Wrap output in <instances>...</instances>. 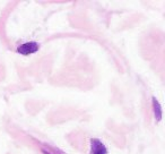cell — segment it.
<instances>
[{"instance_id":"3957f363","label":"cell","mask_w":165,"mask_h":154,"mask_svg":"<svg viewBox=\"0 0 165 154\" xmlns=\"http://www.w3.org/2000/svg\"><path fill=\"white\" fill-rule=\"evenodd\" d=\"M153 103H154V109H155V113L157 115V120H161V115H162V111H161V107L158 104V102L153 99Z\"/></svg>"},{"instance_id":"6da1fadb","label":"cell","mask_w":165,"mask_h":154,"mask_svg":"<svg viewBox=\"0 0 165 154\" xmlns=\"http://www.w3.org/2000/svg\"><path fill=\"white\" fill-rule=\"evenodd\" d=\"M90 154H108V150L100 139H90Z\"/></svg>"},{"instance_id":"7a4b0ae2","label":"cell","mask_w":165,"mask_h":154,"mask_svg":"<svg viewBox=\"0 0 165 154\" xmlns=\"http://www.w3.org/2000/svg\"><path fill=\"white\" fill-rule=\"evenodd\" d=\"M38 50V44L36 42H28V43H25V44L19 47L18 52L26 56V54H30V53L36 52Z\"/></svg>"}]
</instances>
